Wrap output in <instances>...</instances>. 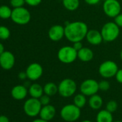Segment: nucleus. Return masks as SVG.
<instances>
[{"label":"nucleus","instance_id":"nucleus-18","mask_svg":"<svg viewBox=\"0 0 122 122\" xmlns=\"http://www.w3.org/2000/svg\"><path fill=\"white\" fill-rule=\"evenodd\" d=\"M88 105L90 108L93 110H99L101 108L103 104V98L98 94H94L89 97L88 99Z\"/></svg>","mask_w":122,"mask_h":122},{"label":"nucleus","instance_id":"nucleus-38","mask_svg":"<svg viewBox=\"0 0 122 122\" xmlns=\"http://www.w3.org/2000/svg\"><path fill=\"white\" fill-rule=\"evenodd\" d=\"M5 47H4V45L2 43L0 42V55H2L4 52H5Z\"/></svg>","mask_w":122,"mask_h":122},{"label":"nucleus","instance_id":"nucleus-6","mask_svg":"<svg viewBox=\"0 0 122 122\" xmlns=\"http://www.w3.org/2000/svg\"><path fill=\"white\" fill-rule=\"evenodd\" d=\"M118 70V67L114 61L106 60L99 66L98 73L102 78L108 79L115 77Z\"/></svg>","mask_w":122,"mask_h":122},{"label":"nucleus","instance_id":"nucleus-10","mask_svg":"<svg viewBox=\"0 0 122 122\" xmlns=\"http://www.w3.org/2000/svg\"><path fill=\"white\" fill-rule=\"evenodd\" d=\"M99 91L98 82L94 79L88 78L84 80L80 85V91L86 96H91L96 94Z\"/></svg>","mask_w":122,"mask_h":122},{"label":"nucleus","instance_id":"nucleus-40","mask_svg":"<svg viewBox=\"0 0 122 122\" xmlns=\"http://www.w3.org/2000/svg\"><path fill=\"white\" fill-rule=\"evenodd\" d=\"M120 57H121V60H122V49H121V52H120Z\"/></svg>","mask_w":122,"mask_h":122},{"label":"nucleus","instance_id":"nucleus-28","mask_svg":"<svg viewBox=\"0 0 122 122\" xmlns=\"http://www.w3.org/2000/svg\"><path fill=\"white\" fill-rule=\"evenodd\" d=\"M25 4V0H10V5L13 8L22 7Z\"/></svg>","mask_w":122,"mask_h":122},{"label":"nucleus","instance_id":"nucleus-16","mask_svg":"<svg viewBox=\"0 0 122 122\" xmlns=\"http://www.w3.org/2000/svg\"><path fill=\"white\" fill-rule=\"evenodd\" d=\"M28 93V90L26 86L22 85H17L12 88L11 91V95L12 98L17 101L25 99Z\"/></svg>","mask_w":122,"mask_h":122},{"label":"nucleus","instance_id":"nucleus-31","mask_svg":"<svg viewBox=\"0 0 122 122\" xmlns=\"http://www.w3.org/2000/svg\"><path fill=\"white\" fill-rule=\"evenodd\" d=\"M114 22L119 27H122V13L118 14L117 16H116L114 18Z\"/></svg>","mask_w":122,"mask_h":122},{"label":"nucleus","instance_id":"nucleus-1","mask_svg":"<svg viewBox=\"0 0 122 122\" xmlns=\"http://www.w3.org/2000/svg\"><path fill=\"white\" fill-rule=\"evenodd\" d=\"M88 28L87 25L81 21H75L68 22L65 26L66 38L73 43L82 41L87 35Z\"/></svg>","mask_w":122,"mask_h":122},{"label":"nucleus","instance_id":"nucleus-7","mask_svg":"<svg viewBox=\"0 0 122 122\" xmlns=\"http://www.w3.org/2000/svg\"><path fill=\"white\" fill-rule=\"evenodd\" d=\"M12 20L20 25H25L30 22L31 20V14L29 10L23 7L14 8L11 16Z\"/></svg>","mask_w":122,"mask_h":122},{"label":"nucleus","instance_id":"nucleus-19","mask_svg":"<svg viewBox=\"0 0 122 122\" xmlns=\"http://www.w3.org/2000/svg\"><path fill=\"white\" fill-rule=\"evenodd\" d=\"M96 122H113V117L112 113L103 109L98 111L96 117Z\"/></svg>","mask_w":122,"mask_h":122},{"label":"nucleus","instance_id":"nucleus-35","mask_svg":"<svg viewBox=\"0 0 122 122\" xmlns=\"http://www.w3.org/2000/svg\"><path fill=\"white\" fill-rule=\"evenodd\" d=\"M0 122H10L9 118L5 115L0 116Z\"/></svg>","mask_w":122,"mask_h":122},{"label":"nucleus","instance_id":"nucleus-30","mask_svg":"<svg viewBox=\"0 0 122 122\" xmlns=\"http://www.w3.org/2000/svg\"><path fill=\"white\" fill-rule=\"evenodd\" d=\"M42 0H25V3L31 7H36L40 5Z\"/></svg>","mask_w":122,"mask_h":122},{"label":"nucleus","instance_id":"nucleus-25","mask_svg":"<svg viewBox=\"0 0 122 122\" xmlns=\"http://www.w3.org/2000/svg\"><path fill=\"white\" fill-rule=\"evenodd\" d=\"M10 37V31L8 27L5 26H0V39L7 40Z\"/></svg>","mask_w":122,"mask_h":122},{"label":"nucleus","instance_id":"nucleus-23","mask_svg":"<svg viewBox=\"0 0 122 122\" xmlns=\"http://www.w3.org/2000/svg\"><path fill=\"white\" fill-rule=\"evenodd\" d=\"M73 103L81 109L83 108L87 103L86 96H85L81 93L76 94V96H74L73 98Z\"/></svg>","mask_w":122,"mask_h":122},{"label":"nucleus","instance_id":"nucleus-4","mask_svg":"<svg viewBox=\"0 0 122 122\" xmlns=\"http://www.w3.org/2000/svg\"><path fill=\"white\" fill-rule=\"evenodd\" d=\"M57 55L61 63L71 64L78 58V51L73 46L66 45L59 49Z\"/></svg>","mask_w":122,"mask_h":122},{"label":"nucleus","instance_id":"nucleus-34","mask_svg":"<svg viewBox=\"0 0 122 122\" xmlns=\"http://www.w3.org/2000/svg\"><path fill=\"white\" fill-rule=\"evenodd\" d=\"M85 2L89 5H96L100 2L101 0H84Z\"/></svg>","mask_w":122,"mask_h":122},{"label":"nucleus","instance_id":"nucleus-12","mask_svg":"<svg viewBox=\"0 0 122 122\" xmlns=\"http://www.w3.org/2000/svg\"><path fill=\"white\" fill-rule=\"evenodd\" d=\"M15 64V57L12 52L5 51L0 55V66L4 70H11Z\"/></svg>","mask_w":122,"mask_h":122},{"label":"nucleus","instance_id":"nucleus-29","mask_svg":"<svg viewBox=\"0 0 122 122\" xmlns=\"http://www.w3.org/2000/svg\"><path fill=\"white\" fill-rule=\"evenodd\" d=\"M42 106H46V105H48L50 104V96L46 95V94H43L40 98H39Z\"/></svg>","mask_w":122,"mask_h":122},{"label":"nucleus","instance_id":"nucleus-39","mask_svg":"<svg viewBox=\"0 0 122 122\" xmlns=\"http://www.w3.org/2000/svg\"><path fill=\"white\" fill-rule=\"evenodd\" d=\"M81 122H93V121H90V120H83V121H81Z\"/></svg>","mask_w":122,"mask_h":122},{"label":"nucleus","instance_id":"nucleus-21","mask_svg":"<svg viewBox=\"0 0 122 122\" xmlns=\"http://www.w3.org/2000/svg\"><path fill=\"white\" fill-rule=\"evenodd\" d=\"M43 90L45 94L51 97L58 93V86H57L55 83L49 82L43 86Z\"/></svg>","mask_w":122,"mask_h":122},{"label":"nucleus","instance_id":"nucleus-5","mask_svg":"<svg viewBox=\"0 0 122 122\" xmlns=\"http://www.w3.org/2000/svg\"><path fill=\"white\" fill-rule=\"evenodd\" d=\"M77 91V84L71 78H65L58 84V93L63 98L73 96Z\"/></svg>","mask_w":122,"mask_h":122},{"label":"nucleus","instance_id":"nucleus-36","mask_svg":"<svg viewBox=\"0 0 122 122\" xmlns=\"http://www.w3.org/2000/svg\"><path fill=\"white\" fill-rule=\"evenodd\" d=\"M18 77L21 80H25V79H26L27 78L26 72H21V73H20L19 75H18Z\"/></svg>","mask_w":122,"mask_h":122},{"label":"nucleus","instance_id":"nucleus-8","mask_svg":"<svg viewBox=\"0 0 122 122\" xmlns=\"http://www.w3.org/2000/svg\"><path fill=\"white\" fill-rule=\"evenodd\" d=\"M42 106L39 98L31 97L25 102L23 110L27 116L30 117H35L40 114Z\"/></svg>","mask_w":122,"mask_h":122},{"label":"nucleus","instance_id":"nucleus-22","mask_svg":"<svg viewBox=\"0 0 122 122\" xmlns=\"http://www.w3.org/2000/svg\"><path fill=\"white\" fill-rule=\"evenodd\" d=\"M62 4L65 9L68 11H76L80 6L79 0H62Z\"/></svg>","mask_w":122,"mask_h":122},{"label":"nucleus","instance_id":"nucleus-2","mask_svg":"<svg viewBox=\"0 0 122 122\" xmlns=\"http://www.w3.org/2000/svg\"><path fill=\"white\" fill-rule=\"evenodd\" d=\"M60 115L61 118L66 122H75L80 118L81 111L74 103L67 104L61 108Z\"/></svg>","mask_w":122,"mask_h":122},{"label":"nucleus","instance_id":"nucleus-33","mask_svg":"<svg viewBox=\"0 0 122 122\" xmlns=\"http://www.w3.org/2000/svg\"><path fill=\"white\" fill-rule=\"evenodd\" d=\"M73 47L77 51L80 50L83 47V44H82L81 41L76 42H73Z\"/></svg>","mask_w":122,"mask_h":122},{"label":"nucleus","instance_id":"nucleus-11","mask_svg":"<svg viewBox=\"0 0 122 122\" xmlns=\"http://www.w3.org/2000/svg\"><path fill=\"white\" fill-rule=\"evenodd\" d=\"M25 72L27 73V78L30 81H35L42 77L43 68L40 64L37 63H32L27 66Z\"/></svg>","mask_w":122,"mask_h":122},{"label":"nucleus","instance_id":"nucleus-9","mask_svg":"<svg viewBox=\"0 0 122 122\" xmlns=\"http://www.w3.org/2000/svg\"><path fill=\"white\" fill-rule=\"evenodd\" d=\"M103 10L106 16L114 18L121 12V5L118 0H106L103 5Z\"/></svg>","mask_w":122,"mask_h":122},{"label":"nucleus","instance_id":"nucleus-32","mask_svg":"<svg viewBox=\"0 0 122 122\" xmlns=\"http://www.w3.org/2000/svg\"><path fill=\"white\" fill-rule=\"evenodd\" d=\"M116 80L118 83L122 84V69H118L116 76Z\"/></svg>","mask_w":122,"mask_h":122},{"label":"nucleus","instance_id":"nucleus-3","mask_svg":"<svg viewBox=\"0 0 122 122\" xmlns=\"http://www.w3.org/2000/svg\"><path fill=\"white\" fill-rule=\"evenodd\" d=\"M120 27L114 22L105 23L101 30V33L104 42H111L116 40L120 34Z\"/></svg>","mask_w":122,"mask_h":122},{"label":"nucleus","instance_id":"nucleus-37","mask_svg":"<svg viewBox=\"0 0 122 122\" xmlns=\"http://www.w3.org/2000/svg\"><path fill=\"white\" fill-rule=\"evenodd\" d=\"M32 122H50V121H46V120H44V119H42V118H36V119L33 120Z\"/></svg>","mask_w":122,"mask_h":122},{"label":"nucleus","instance_id":"nucleus-24","mask_svg":"<svg viewBox=\"0 0 122 122\" xmlns=\"http://www.w3.org/2000/svg\"><path fill=\"white\" fill-rule=\"evenodd\" d=\"M12 10L7 5H2L0 6V18L7 20L11 18Z\"/></svg>","mask_w":122,"mask_h":122},{"label":"nucleus","instance_id":"nucleus-13","mask_svg":"<svg viewBox=\"0 0 122 122\" xmlns=\"http://www.w3.org/2000/svg\"><path fill=\"white\" fill-rule=\"evenodd\" d=\"M48 37L52 42H58L65 37V27L60 25L52 26L48 31Z\"/></svg>","mask_w":122,"mask_h":122},{"label":"nucleus","instance_id":"nucleus-20","mask_svg":"<svg viewBox=\"0 0 122 122\" xmlns=\"http://www.w3.org/2000/svg\"><path fill=\"white\" fill-rule=\"evenodd\" d=\"M28 93L31 97L40 98L44 94L43 87L38 83H33L30 86L28 89Z\"/></svg>","mask_w":122,"mask_h":122},{"label":"nucleus","instance_id":"nucleus-27","mask_svg":"<svg viewBox=\"0 0 122 122\" xmlns=\"http://www.w3.org/2000/svg\"><path fill=\"white\" fill-rule=\"evenodd\" d=\"M110 83L107 80H101L98 83V87H99V91H107L110 88Z\"/></svg>","mask_w":122,"mask_h":122},{"label":"nucleus","instance_id":"nucleus-15","mask_svg":"<svg viewBox=\"0 0 122 122\" xmlns=\"http://www.w3.org/2000/svg\"><path fill=\"white\" fill-rule=\"evenodd\" d=\"M56 114V108L54 106L48 104L46 106H42V108L40 112V118L46 120V121H51L54 118Z\"/></svg>","mask_w":122,"mask_h":122},{"label":"nucleus","instance_id":"nucleus-17","mask_svg":"<svg viewBox=\"0 0 122 122\" xmlns=\"http://www.w3.org/2000/svg\"><path fill=\"white\" fill-rule=\"evenodd\" d=\"M94 53L93 50L88 47H83L78 51V58L82 62H90L93 59Z\"/></svg>","mask_w":122,"mask_h":122},{"label":"nucleus","instance_id":"nucleus-42","mask_svg":"<svg viewBox=\"0 0 122 122\" xmlns=\"http://www.w3.org/2000/svg\"><path fill=\"white\" fill-rule=\"evenodd\" d=\"M104 1H106V0H104Z\"/></svg>","mask_w":122,"mask_h":122},{"label":"nucleus","instance_id":"nucleus-26","mask_svg":"<svg viewBox=\"0 0 122 122\" xmlns=\"http://www.w3.org/2000/svg\"><path fill=\"white\" fill-rule=\"evenodd\" d=\"M118 108V103L116 101L114 100H111L107 102L106 106V109L108 111H110L111 113H114L115 111H116Z\"/></svg>","mask_w":122,"mask_h":122},{"label":"nucleus","instance_id":"nucleus-41","mask_svg":"<svg viewBox=\"0 0 122 122\" xmlns=\"http://www.w3.org/2000/svg\"><path fill=\"white\" fill-rule=\"evenodd\" d=\"M113 122H122L121 121H113Z\"/></svg>","mask_w":122,"mask_h":122},{"label":"nucleus","instance_id":"nucleus-14","mask_svg":"<svg viewBox=\"0 0 122 122\" xmlns=\"http://www.w3.org/2000/svg\"><path fill=\"white\" fill-rule=\"evenodd\" d=\"M86 39L87 42L92 45H98L103 41L101 31L95 29L88 30L86 36Z\"/></svg>","mask_w":122,"mask_h":122}]
</instances>
